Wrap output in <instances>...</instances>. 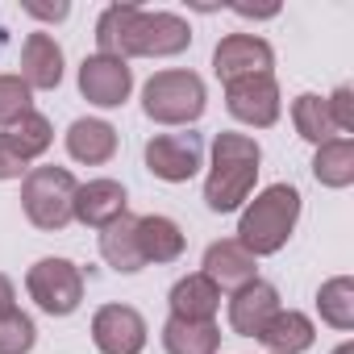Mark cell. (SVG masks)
Returning a JSON list of instances; mask_svg holds the SVG:
<instances>
[{
	"label": "cell",
	"mask_w": 354,
	"mask_h": 354,
	"mask_svg": "<svg viewBox=\"0 0 354 354\" xmlns=\"http://www.w3.org/2000/svg\"><path fill=\"white\" fill-rule=\"evenodd\" d=\"M263 146L250 133H217L213 138V167L205 180V205L213 213H238L259 180Z\"/></svg>",
	"instance_id": "obj_1"
},
{
	"label": "cell",
	"mask_w": 354,
	"mask_h": 354,
	"mask_svg": "<svg viewBox=\"0 0 354 354\" xmlns=\"http://www.w3.org/2000/svg\"><path fill=\"white\" fill-rule=\"evenodd\" d=\"M300 221V192L292 184H271L263 188L254 201L242 205V221H238V246H246L254 259L279 254L292 238Z\"/></svg>",
	"instance_id": "obj_2"
},
{
	"label": "cell",
	"mask_w": 354,
	"mask_h": 354,
	"mask_svg": "<svg viewBox=\"0 0 354 354\" xmlns=\"http://www.w3.org/2000/svg\"><path fill=\"white\" fill-rule=\"evenodd\" d=\"M205 104H209L205 80L184 67L154 71L142 88V113L158 125H192L205 117Z\"/></svg>",
	"instance_id": "obj_3"
},
{
	"label": "cell",
	"mask_w": 354,
	"mask_h": 354,
	"mask_svg": "<svg viewBox=\"0 0 354 354\" xmlns=\"http://www.w3.org/2000/svg\"><path fill=\"white\" fill-rule=\"evenodd\" d=\"M75 175L67 167H30L21 180V209L34 230L59 234L75 221Z\"/></svg>",
	"instance_id": "obj_4"
},
{
	"label": "cell",
	"mask_w": 354,
	"mask_h": 354,
	"mask_svg": "<svg viewBox=\"0 0 354 354\" xmlns=\"http://www.w3.org/2000/svg\"><path fill=\"white\" fill-rule=\"evenodd\" d=\"M192 46V26L180 13H146L138 9L121 42V59H175Z\"/></svg>",
	"instance_id": "obj_5"
},
{
	"label": "cell",
	"mask_w": 354,
	"mask_h": 354,
	"mask_svg": "<svg viewBox=\"0 0 354 354\" xmlns=\"http://www.w3.org/2000/svg\"><path fill=\"white\" fill-rule=\"evenodd\" d=\"M26 292L46 317H71L84 304V271L71 259H38L26 271Z\"/></svg>",
	"instance_id": "obj_6"
},
{
	"label": "cell",
	"mask_w": 354,
	"mask_h": 354,
	"mask_svg": "<svg viewBox=\"0 0 354 354\" xmlns=\"http://www.w3.org/2000/svg\"><path fill=\"white\" fill-rule=\"evenodd\" d=\"M146 171L162 184H188L205 167V142L201 133H154L146 142Z\"/></svg>",
	"instance_id": "obj_7"
},
{
	"label": "cell",
	"mask_w": 354,
	"mask_h": 354,
	"mask_svg": "<svg viewBox=\"0 0 354 354\" xmlns=\"http://www.w3.org/2000/svg\"><path fill=\"white\" fill-rule=\"evenodd\" d=\"M271 67H275V50L259 34H225L213 50V71L221 84H234L246 75H271Z\"/></svg>",
	"instance_id": "obj_8"
},
{
	"label": "cell",
	"mask_w": 354,
	"mask_h": 354,
	"mask_svg": "<svg viewBox=\"0 0 354 354\" xmlns=\"http://www.w3.org/2000/svg\"><path fill=\"white\" fill-rule=\"evenodd\" d=\"M225 109L242 125L271 129L279 121V84H275V75H246V80L225 84Z\"/></svg>",
	"instance_id": "obj_9"
},
{
	"label": "cell",
	"mask_w": 354,
	"mask_h": 354,
	"mask_svg": "<svg viewBox=\"0 0 354 354\" xmlns=\"http://www.w3.org/2000/svg\"><path fill=\"white\" fill-rule=\"evenodd\" d=\"M80 92L88 104L96 109H121L133 92V71L129 63L121 59H109V55H88L80 63Z\"/></svg>",
	"instance_id": "obj_10"
},
{
	"label": "cell",
	"mask_w": 354,
	"mask_h": 354,
	"mask_svg": "<svg viewBox=\"0 0 354 354\" xmlns=\"http://www.w3.org/2000/svg\"><path fill=\"white\" fill-rule=\"evenodd\" d=\"M92 342H96L100 354H142L146 321L129 304H104L92 317Z\"/></svg>",
	"instance_id": "obj_11"
},
{
	"label": "cell",
	"mask_w": 354,
	"mask_h": 354,
	"mask_svg": "<svg viewBox=\"0 0 354 354\" xmlns=\"http://www.w3.org/2000/svg\"><path fill=\"white\" fill-rule=\"evenodd\" d=\"M279 308H283V304H279L275 283L250 279V283H242V288L230 296V329L242 333V337H259L263 325H267Z\"/></svg>",
	"instance_id": "obj_12"
},
{
	"label": "cell",
	"mask_w": 354,
	"mask_h": 354,
	"mask_svg": "<svg viewBox=\"0 0 354 354\" xmlns=\"http://www.w3.org/2000/svg\"><path fill=\"white\" fill-rule=\"evenodd\" d=\"M121 213H129V196H125V188L117 180H88V184L75 188V221L80 225L104 230Z\"/></svg>",
	"instance_id": "obj_13"
},
{
	"label": "cell",
	"mask_w": 354,
	"mask_h": 354,
	"mask_svg": "<svg viewBox=\"0 0 354 354\" xmlns=\"http://www.w3.org/2000/svg\"><path fill=\"white\" fill-rule=\"evenodd\" d=\"M21 80L30 92H55L63 84V46L50 34H30L21 46Z\"/></svg>",
	"instance_id": "obj_14"
},
{
	"label": "cell",
	"mask_w": 354,
	"mask_h": 354,
	"mask_svg": "<svg viewBox=\"0 0 354 354\" xmlns=\"http://www.w3.org/2000/svg\"><path fill=\"white\" fill-rule=\"evenodd\" d=\"M205 275H209L217 288L238 292L242 283L259 279V259H254L246 246H238V238H221V242H213V246L205 250Z\"/></svg>",
	"instance_id": "obj_15"
},
{
	"label": "cell",
	"mask_w": 354,
	"mask_h": 354,
	"mask_svg": "<svg viewBox=\"0 0 354 354\" xmlns=\"http://www.w3.org/2000/svg\"><path fill=\"white\" fill-rule=\"evenodd\" d=\"M167 304H171V317H184V321H217L221 288H217L205 271H192V275H184V279H175Z\"/></svg>",
	"instance_id": "obj_16"
},
{
	"label": "cell",
	"mask_w": 354,
	"mask_h": 354,
	"mask_svg": "<svg viewBox=\"0 0 354 354\" xmlns=\"http://www.w3.org/2000/svg\"><path fill=\"white\" fill-rule=\"evenodd\" d=\"M67 154L75 162H88V167H100L117 154V129L100 117H80L71 121L67 129Z\"/></svg>",
	"instance_id": "obj_17"
},
{
	"label": "cell",
	"mask_w": 354,
	"mask_h": 354,
	"mask_svg": "<svg viewBox=\"0 0 354 354\" xmlns=\"http://www.w3.org/2000/svg\"><path fill=\"white\" fill-rule=\"evenodd\" d=\"M100 259L117 271V275H133L142 271V250H138V217L133 213H121L113 225L100 230Z\"/></svg>",
	"instance_id": "obj_18"
},
{
	"label": "cell",
	"mask_w": 354,
	"mask_h": 354,
	"mask_svg": "<svg viewBox=\"0 0 354 354\" xmlns=\"http://www.w3.org/2000/svg\"><path fill=\"white\" fill-rule=\"evenodd\" d=\"M313 337H317L313 317L300 313V308H279V313L263 325V333H259V342H263L271 354H304V350L313 346Z\"/></svg>",
	"instance_id": "obj_19"
},
{
	"label": "cell",
	"mask_w": 354,
	"mask_h": 354,
	"mask_svg": "<svg viewBox=\"0 0 354 354\" xmlns=\"http://www.w3.org/2000/svg\"><path fill=\"white\" fill-rule=\"evenodd\" d=\"M138 250H142V263H154V267L175 263L184 254V230L162 213H146L138 217Z\"/></svg>",
	"instance_id": "obj_20"
},
{
	"label": "cell",
	"mask_w": 354,
	"mask_h": 354,
	"mask_svg": "<svg viewBox=\"0 0 354 354\" xmlns=\"http://www.w3.org/2000/svg\"><path fill=\"white\" fill-rule=\"evenodd\" d=\"M162 346H167V354H217V350H221V329H217V321L167 317V325H162Z\"/></svg>",
	"instance_id": "obj_21"
},
{
	"label": "cell",
	"mask_w": 354,
	"mask_h": 354,
	"mask_svg": "<svg viewBox=\"0 0 354 354\" xmlns=\"http://www.w3.org/2000/svg\"><path fill=\"white\" fill-rule=\"evenodd\" d=\"M313 175H317L321 188H350L354 184V142L350 138H333V142L317 146Z\"/></svg>",
	"instance_id": "obj_22"
},
{
	"label": "cell",
	"mask_w": 354,
	"mask_h": 354,
	"mask_svg": "<svg viewBox=\"0 0 354 354\" xmlns=\"http://www.w3.org/2000/svg\"><path fill=\"white\" fill-rule=\"evenodd\" d=\"M0 138H5V146H9L21 162H34V158H42V154L50 150L55 129H50V121H46L42 113H26L17 125H9Z\"/></svg>",
	"instance_id": "obj_23"
},
{
	"label": "cell",
	"mask_w": 354,
	"mask_h": 354,
	"mask_svg": "<svg viewBox=\"0 0 354 354\" xmlns=\"http://www.w3.org/2000/svg\"><path fill=\"white\" fill-rule=\"evenodd\" d=\"M292 125H296V133H300L304 142H313V146H325V142L342 138V133L333 129V121H329L325 96H317V92H300V96L292 100Z\"/></svg>",
	"instance_id": "obj_24"
},
{
	"label": "cell",
	"mask_w": 354,
	"mask_h": 354,
	"mask_svg": "<svg viewBox=\"0 0 354 354\" xmlns=\"http://www.w3.org/2000/svg\"><path fill=\"white\" fill-rule=\"evenodd\" d=\"M317 313H321L325 325H333V329H342V333L354 329V279H350V275L325 279L321 292H317Z\"/></svg>",
	"instance_id": "obj_25"
},
{
	"label": "cell",
	"mask_w": 354,
	"mask_h": 354,
	"mask_svg": "<svg viewBox=\"0 0 354 354\" xmlns=\"http://www.w3.org/2000/svg\"><path fill=\"white\" fill-rule=\"evenodd\" d=\"M26 113H34V92L21 75H0V125H17Z\"/></svg>",
	"instance_id": "obj_26"
},
{
	"label": "cell",
	"mask_w": 354,
	"mask_h": 354,
	"mask_svg": "<svg viewBox=\"0 0 354 354\" xmlns=\"http://www.w3.org/2000/svg\"><path fill=\"white\" fill-rule=\"evenodd\" d=\"M34 342H38V329L21 308L0 317V354H30Z\"/></svg>",
	"instance_id": "obj_27"
},
{
	"label": "cell",
	"mask_w": 354,
	"mask_h": 354,
	"mask_svg": "<svg viewBox=\"0 0 354 354\" xmlns=\"http://www.w3.org/2000/svg\"><path fill=\"white\" fill-rule=\"evenodd\" d=\"M325 109H329V121H333V129L346 138V133H354V92L342 84V88H333V96H325Z\"/></svg>",
	"instance_id": "obj_28"
},
{
	"label": "cell",
	"mask_w": 354,
	"mask_h": 354,
	"mask_svg": "<svg viewBox=\"0 0 354 354\" xmlns=\"http://www.w3.org/2000/svg\"><path fill=\"white\" fill-rule=\"evenodd\" d=\"M26 171H30V162H21V158L5 146V138H0V180H21Z\"/></svg>",
	"instance_id": "obj_29"
},
{
	"label": "cell",
	"mask_w": 354,
	"mask_h": 354,
	"mask_svg": "<svg viewBox=\"0 0 354 354\" xmlns=\"http://www.w3.org/2000/svg\"><path fill=\"white\" fill-rule=\"evenodd\" d=\"M26 13H30V17H42V21H63V17H67V5H55V9H50V5H34V0H30Z\"/></svg>",
	"instance_id": "obj_30"
},
{
	"label": "cell",
	"mask_w": 354,
	"mask_h": 354,
	"mask_svg": "<svg viewBox=\"0 0 354 354\" xmlns=\"http://www.w3.org/2000/svg\"><path fill=\"white\" fill-rule=\"evenodd\" d=\"M13 300H17V292H13V279H9V275H0V317L17 308Z\"/></svg>",
	"instance_id": "obj_31"
},
{
	"label": "cell",
	"mask_w": 354,
	"mask_h": 354,
	"mask_svg": "<svg viewBox=\"0 0 354 354\" xmlns=\"http://www.w3.org/2000/svg\"><path fill=\"white\" fill-rule=\"evenodd\" d=\"M333 354H354V342H342V346H337Z\"/></svg>",
	"instance_id": "obj_32"
}]
</instances>
